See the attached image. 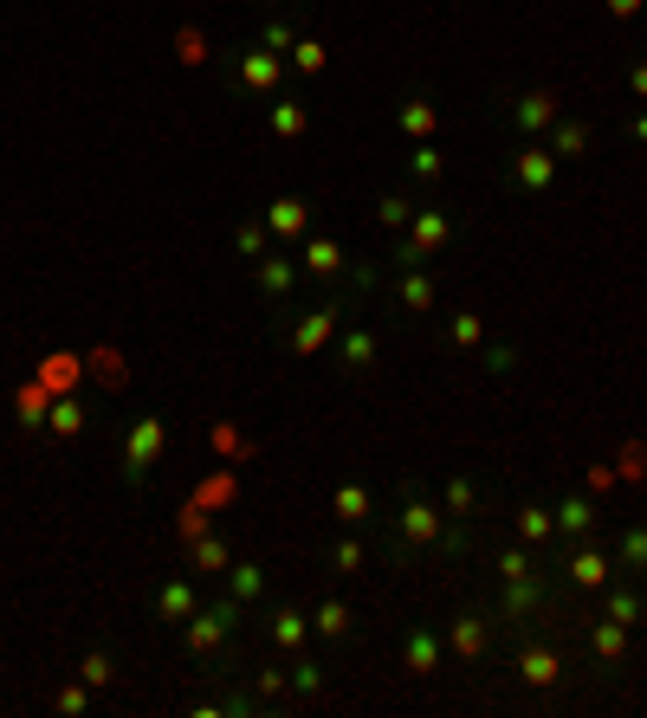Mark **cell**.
<instances>
[{"instance_id": "cell-37", "label": "cell", "mask_w": 647, "mask_h": 718, "mask_svg": "<svg viewBox=\"0 0 647 718\" xmlns=\"http://www.w3.org/2000/svg\"><path fill=\"white\" fill-rule=\"evenodd\" d=\"M227 595L253 609V602L266 595V570H259V564H227Z\"/></svg>"}, {"instance_id": "cell-51", "label": "cell", "mask_w": 647, "mask_h": 718, "mask_svg": "<svg viewBox=\"0 0 647 718\" xmlns=\"http://www.w3.org/2000/svg\"><path fill=\"white\" fill-rule=\"evenodd\" d=\"M182 59H188V66H201V59H208V46H201V33H195V26H182Z\"/></svg>"}, {"instance_id": "cell-32", "label": "cell", "mask_w": 647, "mask_h": 718, "mask_svg": "<svg viewBox=\"0 0 647 718\" xmlns=\"http://www.w3.org/2000/svg\"><path fill=\"white\" fill-rule=\"evenodd\" d=\"M233 253H240V259H266V253H273V227H266V215H246L240 227H233Z\"/></svg>"}, {"instance_id": "cell-47", "label": "cell", "mask_w": 647, "mask_h": 718, "mask_svg": "<svg viewBox=\"0 0 647 718\" xmlns=\"http://www.w3.org/2000/svg\"><path fill=\"white\" fill-rule=\"evenodd\" d=\"M291 66H298V78H317L324 72V46H317V39H298V46H291Z\"/></svg>"}, {"instance_id": "cell-41", "label": "cell", "mask_w": 647, "mask_h": 718, "mask_svg": "<svg viewBox=\"0 0 647 718\" xmlns=\"http://www.w3.org/2000/svg\"><path fill=\"white\" fill-rule=\"evenodd\" d=\"M466 551H473V518H447V531H440L434 557H466Z\"/></svg>"}, {"instance_id": "cell-15", "label": "cell", "mask_w": 647, "mask_h": 718, "mask_svg": "<svg viewBox=\"0 0 647 718\" xmlns=\"http://www.w3.org/2000/svg\"><path fill=\"white\" fill-rule=\"evenodd\" d=\"M279 78H286V59H279V53H266V46H240V84H246V91L273 97Z\"/></svg>"}, {"instance_id": "cell-10", "label": "cell", "mask_w": 647, "mask_h": 718, "mask_svg": "<svg viewBox=\"0 0 647 718\" xmlns=\"http://www.w3.org/2000/svg\"><path fill=\"white\" fill-rule=\"evenodd\" d=\"M505 117H511V130H518V137H544V130L564 117V104H557V91H551V84H538V91H518V97L505 104Z\"/></svg>"}, {"instance_id": "cell-33", "label": "cell", "mask_w": 647, "mask_h": 718, "mask_svg": "<svg viewBox=\"0 0 647 718\" xmlns=\"http://www.w3.org/2000/svg\"><path fill=\"white\" fill-rule=\"evenodd\" d=\"M266 628H273V647H304V635H311V615H304V609H291V602H279Z\"/></svg>"}, {"instance_id": "cell-29", "label": "cell", "mask_w": 647, "mask_h": 718, "mask_svg": "<svg viewBox=\"0 0 647 718\" xmlns=\"http://www.w3.org/2000/svg\"><path fill=\"white\" fill-rule=\"evenodd\" d=\"M602 615H609V622H622V628H635V622L647 615L642 589H635V582H609V589H602Z\"/></svg>"}, {"instance_id": "cell-22", "label": "cell", "mask_w": 647, "mask_h": 718, "mask_svg": "<svg viewBox=\"0 0 647 718\" xmlns=\"http://www.w3.org/2000/svg\"><path fill=\"white\" fill-rule=\"evenodd\" d=\"M266 227H273V240H304V227H311V201H304V195H279V201L266 208Z\"/></svg>"}, {"instance_id": "cell-11", "label": "cell", "mask_w": 647, "mask_h": 718, "mask_svg": "<svg viewBox=\"0 0 647 718\" xmlns=\"http://www.w3.org/2000/svg\"><path fill=\"white\" fill-rule=\"evenodd\" d=\"M518 641H524V647H518V680H524V686H538V693H551V686L564 680V653L544 641L538 628H531V635H518Z\"/></svg>"}, {"instance_id": "cell-30", "label": "cell", "mask_w": 647, "mask_h": 718, "mask_svg": "<svg viewBox=\"0 0 647 718\" xmlns=\"http://www.w3.org/2000/svg\"><path fill=\"white\" fill-rule=\"evenodd\" d=\"M434 298H440L434 279L421 273V266H408V273H402V286H395V304H402L408 317H421V311H434Z\"/></svg>"}, {"instance_id": "cell-25", "label": "cell", "mask_w": 647, "mask_h": 718, "mask_svg": "<svg viewBox=\"0 0 647 718\" xmlns=\"http://www.w3.org/2000/svg\"><path fill=\"white\" fill-rule=\"evenodd\" d=\"M395 124H402V137H408V143H434V130H440V111H434V97H402Z\"/></svg>"}, {"instance_id": "cell-21", "label": "cell", "mask_w": 647, "mask_h": 718, "mask_svg": "<svg viewBox=\"0 0 647 718\" xmlns=\"http://www.w3.org/2000/svg\"><path fill=\"white\" fill-rule=\"evenodd\" d=\"M544 143H551L557 162H570V155H589V149H596V130H589L582 117H557V124L544 130Z\"/></svg>"}, {"instance_id": "cell-43", "label": "cell", "mask_w": 647, "mask_h": 718, "mask_svg": "<svg viewBox=\"0 0 647 718\" xmlns=\"http://www.w3.org/2000/svg\"><path fill=\"white\" fill-rule=\"evenodd\" d=\"M362 564H369V544H362V537L331 544V570H337V576H362Z\"/></svg>"}, {"instance_id": "cell-7", "label": "cell", "mask_w": 647, "mask_h": 718, "mask_svg": "<svg viewBox=\"0 0 647 718\" xmlns=\"http://www.w3.org/2000/svg\"><path fill=\"white\" fill-rule=\"evenodd\" d=\"M162 453H169V421L162 415H137L130 433H124V486L130 493L149 479V466H162Z\"/></svg>"}, {"instance_id": "cell-6", "label": "cell", "mask_w": 647, "mask_h": 718, "mask_svg": "<svg viewBox=\"0 0 647 718\" xmlns=\"http://www.w3.org/2000/svg\"><path fill=\"white\" fill-rule=\"evenodd\" d=\"M389 531H395L408 551L428 557L434 544H440V531H447V511L421 499V479H408V486H402V505H395V518H389Z\"/></svg>"}, {"instance_id": "cell-27", "label": "cell", "mask_w": 647, "mask_h": 718, "mask_svg": "<svg viewBox=\"0 0 647 718\" xmlns=\"http://www.w3.org/2000/svg\"><path fill=\"white\" fill-rule=\"evenodd\" d=\"M84 415H91L84 402H72V395H59V402H46V433H53L59 447H72L78 433H84Z\"/></svg>"}, {"instance_id": "cell-20", "label": "cell", "mask_w": 647, "mask_h": 718, "mask_svg": "<svg viewBox=\"0 0 647 718\" xmlns=\"http://www.w3.org/2000/svg\"><path fill=\"white\" fill-rule=\"evenodd\" d=\"M195 609H201V589H195L188 576H169V582L155 589V615H162V622H188Z\"/></svg>"}, {"instance_id": "cell-14", "label": "cell", "mask_w": 647, "mask_h": 718, "mask_svg": "<svg viewBox=\"0 0 647 718\" xmlns=\"http://www.w3.org/2000/svg\"><path fill=\"white\" fill-rule=\"evenodd\" d=\"M298 273H311V279H337V273H344V240H331V233H304V240H298Z\"/></svg>"}, {"instance_id": "cell-35", "label": "cell", "mask_w": 647, "mask_h": 718, "mask_svg": "<svg viewBox=\"0 0 647 718\" xmlns=\"http://www.w3.org/2000/svg\"><path fill=\"white\" fill-rule=\"evenodd\" d=\"M615 570L647 576V524H628V531L615 537Z\"/></svg>"}, {"instance_id": "cell-55", "label": "cell", "mask_w": 647, "mask_h": 718, "mask_svg": "<svg viewBox=\"0 0 647 718\" xmlns=\"http://www.w3.org/2000/svg\"><path fill=\"white\" fill-rule=\"evenodd\" d=\"M628 137H635V143H647V111H635V124H628Z\"/></svg>"}, {"instance_id": "cell-49", "label": "cell", "mask_w": 647, "mask_h": 718, "mask_svg": "<svg viewBox=\"0 0 647 718\" xmlns=\"http://www.w3.org/2000/svg\"><path fill=\"white\" fill-rule=\"evenodd\" d=\"M376 279H382V266H376V259H357V266H350V291H376Z\"/></svg>"}, {"instance_id": "cell-31", "label": "cell", "mask_w": 647, "mask_h": 718, "mask_svg": "<svg viewBox=\"0 0 647 718\" xmlns=\"http://www.w3.org/2000/svg\"><path fill=\"white\" fill-rule=\"evenodd\" d=\"M311 130V111H304V97H273V137L279 143H298Z\"/></svg>"}, {"instance_id": "cell-18", "label": "cell", "mask_w": 647, "mask_h": 718, "mask_svg": "<svg viewBox=\"0 0 647 718\" xmlns=\"http://www.w3.org/2000/svg\"><path fill=\"white\" fill-rule=\"evenodd\" d=\"M582 641H589V653H596V667H622V660H628V628H622V622H609V615H602V622H589V628H582Z\"/></svg>"}, {"instance_id": "cell-45", "label": "cell", "mask_w": 647, "mask_h": 718, "mask_svg": "<svg viewBox=\"0 0 647 718\" xmlns=\"http://www.w3.org/2000/svg\"><path fill=\"white\" fill-rule=\"evenodd\" d=\"M253 693L266 699V706H279L291 693V667H266V673H253Z\"/></svg>"}, {"instance_id": "cell-42", "label": "cell", "mask_w": 647, "mask_h": 718, "mask_svg": "<svg viewBox=\"0 0 647 718\" xmlns=\"http://www.w3.org/2000/svg\"><path fill=\"white\" fill-rule=\"evenodd\" d=\"M78 680H84V686H91V693H97V686H111V680H117V660H111V653H104V647H91V653H84V660H78Z\"/></svg>"}, {"instance_id": "cell-12", "label": "cell", "mask_w": 647, "mask_h": 718, "mask_svg": "<svg viewBox=\"0 0 647 718\" xmlns=\"http://www.w3.org/2000/svg\"><path fill=\"white\" fill-rule=\"evenodd\" d=\"M440 660H447V641L434 635L428 622H415V628L402 635V673H415V680H434V673H440Z\"/></svg>"}, {"instance_id": "cell-48", "label": "cell", "mask_w": 647, "mask_h": 718, "mask_svg": "<svg viewBox=\"0 0 647 718\" xmlns=\"http://www.w3.org/2000/svg\"><path fill=\"white\" fill-rule=\"evenodd\" d=\"M59 713H66V718L91 713V686H84V680H72V686H59Z\"/></svg>"}, {"instance_id": "cell-52", "label": "cell", "mask_w": 647, "mask_h": 718, "mask_svg": "<svg viewBox=\"0 0 647 718\" xmlns=\"http://www.w3.org/2000/svg\"><path fill=\"white\" fill-rule=\"evenodd\" d=\"M622 473H628V479H647V447H628V453H622Z\"/></svg>"}, {"instance_id": "cell-34", "label": "cell", "mask_w": 647, "mask_h": 718, "mask_svg": "<svg viewBox=\"0 0 647 718\" xmlns=\"http://www.w3.org/2000/svg\"><path fill=\"white\" fill-rule=\"evenodd\" d=\"M227 564H233V551H227L220 537H195V544H188V570L195 576H227Z\"/></svg>"}, {"instance_id": "cell-28", "label": "cell", "mask_w": 647, "mask_h": 718, "mask_svg": "<svg viewBox=\"0 0 647 718\" xmlns=\"http://www.w3.org/2000/svg\"><path fill=\"white\" fill-rule=\"evenodd\" d=\"M357 628V615H350V602H337V595H324L317 609H311V635L317 641H344Z\"/></svg>"}, {"instance_id": "cell-50", "label": "cell", "mask_w": 647, "mask_h": 718, "mask_svg": "<svg viewBox=\"0 0 647 718\" xmlns=\"http://www.w3.org/2000/svg\"><path fill=\"white\" fill-rule=\"evenodd\" d=\"M480 357H486L493 375H511V369H518V350H511V344H493V350H480Z\"/></svg>"}, {"instance_id": "cell-13", "label": "cell", "mask_w": 647, "mask_h": 718, "mask_svg": "<svg viewBox=\"0 0 647 718\" xmlns=\"http://www.w3.org/2000/svg\"><path fill=\"white\" fill-rule=\"evenodd\" d=\"M253 279H259V291L279 304V317L291 324V291H298V259H286V253H266V259H253Z\"/></svg>"}, {"instance_id": "cell-8", "label": "cell", "mask_w": 647, "mask_h": 718, "mask_svg": "<svg viewBox=\"0 0 647 718\" xmlns=\"http://www.w3.org/2000/svg\"><path fill=\"white\" fill-rule=\"evenodd\" d=\"M493 628H499V615L493 609H460L453 622H447V653L453 660H486V647H493Z\"/></svg>"}, {"instance_id": "cell-46", "label": "cell", "mask_w": 647, "mask_h": 718, "mask_svg": "<svg viewBox=\"0 0 647 718\" xmlns=\"http://www.w3.org/2000/svg\"><path fill=\"white\" fill-rule=\"evenodd\" d=\"M298 39H304V33L291 26L286 13H273V20H266V33H259V46H266V53H291Z\"/></svg>"}, {"instance_id": "cell-54", "label": "cell", "mask_w": 647, "mask_h": 718, "mask_svg": "<svg viewBox=\"0 0 647 718\" xmlns=\"http://www.w3.org/2000/svg\"><path fill=\"white\" fill-rule=\"evenodd\" d=\"M642 7H647V0H609V13H615V20H642Z\"/></svg>"}, {"instance_id": "cell-24", "label": "cell", "mask_w": 647, "mask_h": 718, "mask_svg": "<svg viewBox=\"0 0 647 718\" xmlns=\"http://www.w3.org/2000/svg\"><path fill=\"white\" fill-rule=\"evenodd\" d=\"M518 544L557 551V511H551V505H524V511H518Z\"/></svg>"}, {"instance_id": "cell-39", "label": "cell", "mask_w": 647, "mask_h": 718, "mask_svg": "<svg viewBox=\"0 0 647 718\" xmlns=\"http://www.w3.org/2000/svg\"><path fill=\"white\" fill-rule=\"evenodd\" d=\"M291 693H298V699H324V660L298 653V660H291Z\"/></svg>"}, {"instance_id": "cell-16", "label": "cell", "mask_w": 647, "mask_h": 718, "mask_svg": "<svg viewBox=\"0 0 647 718\" xmlns=\"http://www.w3.org/2000/svg\"><path fill=\"white\" fill-rule=\"evenodd\" d=\"M337 369H344V375H369V369H376V331L357 324V317L337 331Z\"/></svg>"}, {"instance_id": "cell-19", "label": "cell", "mask_w": 647, "mask_h": 718, "mask_svg": "<svg viewBox=\"0 0 647 718\" xmlns=\"http://www.w3.org/2000/svg\"><path fill=\"white\" fill-rule=\"evenodd\" d=\"M331 518H337L344 531L369 524V518H376V493H369V486H357V479H344V486L331 493Z\"/></svg>"}, {"instance_id": "cell-3", "label": "cell", "mask_w": 647, "mask_h": 718, "mask_svg": "<svg viewBox=\"0 0 647 718\" xmlns=\"http://www.w3.org/2000/svg\"><path fill=\"white\" fill-rule=\"evenodd\" d=\"M240 622H246V602H233V595L201 602V609L182 622V647H188V660H215L220 647L240 635Z\"/></svg>"}, {"instance_id": "cell-9", "label": "cell", "mask_w": 647, "mask_h": 718, "mask_svg": "<svg viewBox=\"0 0 647 718\" xmlns=\"http://www.w3.org/2000/svg\"><path fill=\"white\" fill-rule=\"evenodd\" d=\"M511 188H524V195H551L557 188V155H551V143L524 137V143L511 149Z\"/></svg>"}, {"instance_id": "cell-44", "label": "cell", "mask_w": 647, "mask_h": 718, "mask_svg": "<svg viewBox=\"0 0 647 718\" xmlns=\"http://www.w3.org/2000/svg\"><path fill=\"white\" fill-rule=\"evenodd\" d=\"M415 208H421L415 195H382V201H376V220H382V227H402V233H408Z\"/></svg>"}, {"instance_id": "cell-17", "label": "cell", "mask_w": 647, "mask_h": 718, "mask_svg": "<svg viewBox=\"0 0 647 718\" xmlns=\"http://www.w3.org/2000/svg\"><path fill=\"white\" fill-rule=\"evenodd\" d=\"M551 511H557V544H582V537H596V505L582 499V493H564Z\"/></svg>"}, {"instance_id": "cell-1", "label": "cell", "mask_w": 647, "mask_h": 718, "mask_svg": "<svg viewBox=\"0 0 647 718\" xmlns=\"http://www.w3.org/2000/svg\"><path fill=\"white\" fill-rule=\"evenodd\" d=\"M350 304H357V291H331L324 304H311V311H291L286 350H291V357H324V350L337 344V331L350 324Z\"/></svg>"}, {"instance_id": "cell-56", "label": "cell", "mask_w": 647, "mask_h": 718, "mask_svg": "<svg viewBox=\"0 0 647 718\" xmlns=\"http://www.w3.org/2000/svg\"><path fill=\"white\" fill-rule=\"evenodd\" d=\"M266 7H273V13H279V7H286V0H266Z\"/></svg>"}, {"instance_id": "cell-5", "label": "cell", "mask_w": 647, "mask_h": 718, "mask_svg": "<svg viewBox=\"0 0 647 718\" xmlns=\"http://www.w3.org/2000/svg\"><path fill=\"white\" fill-rule=\"evenodd\" d=\"M551 570L564 576L570 589H582V595H602V589L615 582V551H602L596 537H582V544H557V551H551Z\"/></svg>"}, {"instance_id": "cell-26", "label": "cell", "mask_w": 647, "mask_h": 718, "mask_svg": "<svg viewBox=\"0 0 647 718\" xmlns=\"http://www.w3.org/2000/svg\"><path fill=\"white\" fill-rule=\"evenodd\" d=\"M440 511H447V518H480V511H486V493H480L466 473H447V486H440Z\"/></svg>"}, {"instance_id": "cell-23", "label": "cell", "mask_w": 647, "mask_h": 718, "mask_svg": "<svg viewBox=\"0 0 647 718\" xmlns=\"http://www.w3.org/2000/svg\"><path fill=\"white\" fill-rule=\"evenodd\" d=\"M188 713H201V718H253V713H266V699H259V693H233V686H220L215 699H195Z\"/></svg>"}, {"instance_id": "cell-38", "label": "cell", "mask_w": 647, "mask_h": 718, "mask_svg": "<svg viewBox=\"0 0 647 718\" xmlns=\"http://www.w3.org/2000/svg\"><path fill=\"white\" fill-rule=\"evenodd\" d=\"M440 175H447V155H440L434 143H415V149H408V182H415V188H434Z\"/></svg>"}, {"instance_id": "cell-36", "label": "cell", "mask_w": 647, "mask_h": 718, "mask_svg": "<svg viewBox=\"0 0 647 718\" xmlns=\"http://www.w3.org/2000/svg\"><path fill=\"white\" fill-rule=\"evenodd\" d=\"M447 344L453 350H486V317L480 311H453L447 317Z\"/></svg>"}, {"instance_id": "cell-2", "label": "cell", "mask_w": 647, "mask_h": 718, "mask_svg": "<svg viewBox=\"0 0 647 718\" xmlns=\"http://www.w3.org/2000/svg\"><path fill=\"white\" fill-rule=\"evenodd\" d=\"M551 602H557V582L544 570L531 576H511V582H499V602H493V615H499V628H511V635H531L544 615H551Z\"/></svg>"}, {"instance_id": "cell-4", "label": "cell", "mask_w": 647, "mask_h": 718, "mask_svg": "<svg viewBox=\"0 0 647 718\" xmlns=\"http://www.w3.org/2000/svg\"><path fill=\"white\" fill-rule=\"evenodd\" d=\"M453 233H460V227H453V215H447V208H415V220H408V233H402V240H395V253H389V266H395V273H408V266H428L434 253H447V246H453Z\"/></svg>"}, {"instance_id": "cell-40", "label": "cell", "mask_w": 647, "mask_h": 718, "mask_svg": "<svg viewBox=\"0 0 647 718\" xmlns=\"http://www.w3.org/2000/svg\"><path fill=\"white\" fill-rule=\"evenodd\" d=\"M493 570H499V582H511V576H531V570H538V551H531V544H505L499 557H493Z\"/></svg>"}, {"instance_id": "cell-53", "label": "cell", "mask_w": 647, "mask_h": 718, "mask_svg": "<svg viewBox=\"0 0 647 718\" xmlns=\"http://www.w3.org/2000/svg\"><path fill=\"white\" fill-rule=\"evenodd\" d=\"M628 91H635V104H647V59L642 66H628Z\"/></svg>"}]
</instances>
